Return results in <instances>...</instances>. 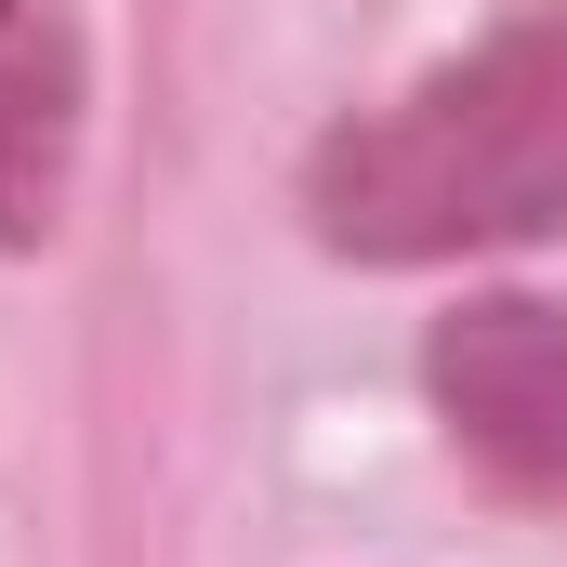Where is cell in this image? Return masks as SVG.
<instances>
[{"mask_svg":"<svg viewBox=\"0 0 567 567\" xmlns=\"http://www.w3.org/2000/svg\"><path fill=\"white\" fill-rule=\"evenodd\" d=\"M423 383L502 502L567 515V303H528V290L449 303L423 343Z\"/></svg>","mask_w":567,"mask_h":567,"instance_id":"cell-2","label":"cell"},{"mask_svg":"<svg viewBox=\"0 0 567 567\" xmlns=\"http://www.w3.org/2000/svg\"><path fill=\"white\" fill-rule=\"evenodd\" d=\"M93 133V40L66 0H0V251H40L66 225Z\"/></svg>","mask_w":567,"mask_h":567,"instance_id":"cell-3","label":"cell"},{"mask_svg":"<svg viewBox=\"0 0 567 567\" xmlns=\"http://www.w3.org/2000/svg\"><path fill=\"white\" fill-rule=\"evenodd\" d=\"M303 225L357 265H449L567 225V13H515L303 158Z\"/></svg>","mask_w":567,"mask_h":567,"instance_id":"cell-1","label":"cell"}]
</instances>
